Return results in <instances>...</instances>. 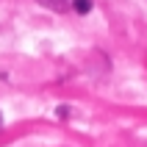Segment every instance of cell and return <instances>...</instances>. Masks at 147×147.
<instances>
[{"label":"cell","mask_w":147,"mask_h":147,"mask_svg":"<svg viewBox=\"0 0 147 147\" xmlns=\"http://www.w3.org/2000/svg\"><path fill=\"white\" fill-rule=\"evenodd\" d=\"M39 3H45V6H50L53 11H67V3H64V0H39Z\"/></svg>","instance_id":"obj_2"},{"label":"cell","mask_w":147,"mask_h":147,"mask_svg":"<svg viewBox=\"0 0 147 147\" xmlns=\"http://www.w3.org/2000/svg\"><path fill=\"white\" fill-rule=\"evenodd\" d=\"M56 114L61 117V119H67V114H69V108H67V106H58V108H56Z\"/></svg>","instance_id":"obj_3"},{"label":"cell","mask_w":147,"mask_h":147,"mask_svg":"<svg viewBox=\"0 0 147 147\" xmlns=\"http://www.w3.org/2000/svg\"><path fill=\"white\" fill-rule=\"evenodd\" d=\"M72 8L78 14H89L92 11V0H72Z\"/></svg>","instance_id":"obj_1"}]
</instances>
